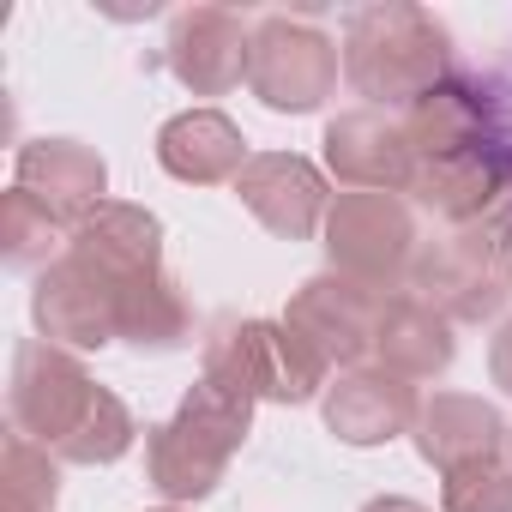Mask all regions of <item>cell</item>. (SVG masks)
Listing matches in <instances>:
<instances>
[{"label": "cell", "mask_w": 512, "mask_h": 512, "mask_svg": "<svg viewBox=\"0 0 512 512\" xmlns=\"http://www.w3.org/2000/svg\"><path fill=\"white\" fill-rule=\"evenodd\" d=\"M344 79L374 109H416L452 79V37L422 7H362L344 19Z\"/></svg>", "instance_id": "7a4b0ae2"}, {"label": "cell", "mask_w": 512, "mask_h": 512, "mask_svg": "<svg viewBox=\"0 0 512 512\" xmlns=\"http://www.w3.org/2000/svg\"><path fill=\"white\" fill-rule=\"evenodd\" d=\"M506 440H512V428L500 422V410L482 398H464V392H434L416 416V452L440 470L470 464V458H500Z\"/></svg>", "instance_id": "2e32d148"}, {"label": "cell", "mask_w": 512, "mask_h": 512, "mask_svg": "<svg viewBox=\"0 0 512 512\" xmlns=\"http://www.w3.org/2000/svg\"><path fill=\"white\" fill-rule=\"evenodd\" d=\"M157 163L175 175V181H235L247 169V145H241V127L217 109H187L175 121H163L157 133Z\"/></svg>", "instance_id": "e0dca14e"}, {"label": "cell", "mask_w": 512, "mask_h": 512, "mask_svg": "<svg viewBox=\"0 0 512 512\" xmlns=\"http://www.w3.org/2000/svg\"><path fill=\"white\" fill-rule=\"evenodd\" d=\"M380 308H386V290H368L344 272H326V278H308L296 290L284 326H296L326 356V368H356L362 356H374Z\"/></svg>", "instance_id": "9c48e42d"}, {"label": "cell", "mask_w": 512, "mask_h": 512, "mask_svg": "<svg viewBox=\"0 0 512 512\" xmlns=\"http://www.w3.org/2000/svg\"><path fill=\"white\" fill-rule=\"evenodd\" d=\"M79 260H91L97 272H109L115 284H139L151 272H163V223L145 205H115L103 199L67 241Z\"/></svg>", "instance_id": "9a60e30c"}, {"label": "cell", "mask_w": 512, "mask_h": 512, "mask_svg": "<svg viewBox=\"0 0 512 512\" xmlns=\"http://www.w3.org/2000/svg\"><path fill=\"white\" fill-rule=\"evenodd\" d=\"M422 404H416V386L392 368H350L332 392H326V428L344 440V446H380V440H398L404 428H416Z\"/></svg>", "instance_id": "5bb4252c"}, {"label": "cell", "mask_w": 512, "mask_h": 512, "mask_svg": "<svg viewBox=\"0 0 512 512\" xmlns=\"http://www.w3.org/2000/svg\"><path fill=\"white\" fill-rule=\"evenodd\" d=\"M326 163L350 193H410L416 175L404 121H386L380 109H350L326 121Z\"/></svg>", "instance_id": "30bf717a"}, {"label": "cell", "mask_w": 512, "mask_h": 512, "mask_svg": "<svg viewBox=\"0 0 512 512\" xmlns=\"http://www.w3.org/2000/svg\"><path fill=\"white\" fill-rule=\"evenodd\" d=\"M362 512H428V506H416V500H404V494H386V500H368Z\"/></svg>", "instance_id": "484cf974"}, {"label": "cell", "mask_w": 512, "mask_h": 512, "mask_svg": "<svg viewBox=\"0 0 512 512\" xmlns=\"http://www.w3.org/2000/svg\"><path fill=\"white\" fill-rule=\"evenodd\" d=\"M0 512H55V494H61V482H55V458L37 446V440H25V434H7V464H0Z\"/></svg>", "instance_id": "7402d4cb"}, {"label": "cell", "mask_w": 512, "mask_h": 512, "mask_svg": "<svg viewBox=\"0 0 512 512\" xmlns=\"http://www.w3.org/2000/svg\"><path fill=\"white\" fill-rule=\"evenodd\" d=\"M103 187H109V169L79 139H37L19 151V193H31L61 229H79L103 205Z\"/></svg>", "instance_id": "4fadbf2b"}, {"label": "cell", "mask_w": 512, "mask_h": 512, "mask_svg": "<svg viewBox=\"0 0 512 512\" xmlns=\"http://www.w3.org/2000/svg\"><path fill=\"white\" fill-rule=\"evenodd\" d=\"M494 181H500V157L482 145V151H464V157H428V163H416L410 199L428 205L434 217L470 229V223H482V211L494 199Z\"/></svg>", "instance_id": "d6986e66"}, {"label": "cell", "mask_w": 512, "mask_h": 512, "mask_svg": "<svg viewBox=\"0 0 512 512\" xmlns=\"http://www.w3.org/2000/svg\"><path fill=\"white\" fill-rule=\"evenodd\" d=\"M488 368H494V386L512 392V320L500 326V338H494V350H488Z\"/></svg>", "instance_id": "d4e9b609"}, {"label": "cell", "mask_w": 512, "mask_h": 512, "mask_svg": "<svg viewBox=\"0 0 512 512\" xmlns=\"http://www.w3.org/2000/svg\"><path fill=\"white\" fill-rule=\"evenodd\" d=\"M247 422H253V398H247L241 386L205 374L169 422L145 428L151 488H157L163 500H205V494L223 482L235 446L247 440Z\"/></svg>", "instance_id": "3957f363"}, {"label": "cell", "mask_w": 512, "mask_h": 512, "mask_svg": "<svg viewBox=\"0 0 512 512\" xmlns=\"http://www.w3.org/2000/svg\"><path fill=\"white\" fill-rule=\"evenodd\" d=\"M247 49H253V37L241 31V13H229V7H187L169 25V73L199 97L241 85Z\"/></svg>", "instance_id": "7c38bea8"}, {"label": "cell", "mask_w": 512, "mask_h": 512, "mask_svg": "<svg viewBox=\"0 0 512 512\" xmlns=\"http://www.w3.org/2000/svg\"><path fill=\"white\" fill-rule=\"evenodd\" d=\"M13 434L37 440L67 464H115L139 428L127 404L91 386V374L67 350H55L49 338H31L13 356Z\"/></svg>", "instance_id": "6da1fadb"}, {"label": "cell", "mask_w": 512, "mask_h": 512, "mask_svg": "<svg viewBox=\"0 0 512 512\" xmlns=\"http://www.w3.org/2000/svg\"><path fill=\"white\" fill-rule=\"evenodd\" d=\"M163 512H175V506H163Z\"/></svg>", "instance_id": "4316f807"}, {"label": "cell", "mask_w": 512, "mask_h": 512, "mask_svg": "<svg viewBox=\"0 0 512 512\" xmlns=\"http://www.w3.org/2000/svg\"><path fill=\"white\" fill-rule=\"evenodd\" d=\"M374 356H380V368H392L404 380H428L452 362V320L440 308H428L422 296H386L380 326H374Z\"/></svg>", "instance_id": "ac0fdd59"}, {"label": "cell", "mask_w": 512, "mask_h": 512, "mask_svg": "<svg viewBox=\"0 0 512 512\" xmlns=\"http://www.w3.org/2000/svg\"><path fill=\"white\" fill-rule=\"evenodd\" d=\"M235 199L284 241H308L326 217V181L296 151H260L235 175Z\"/></svg>", "instance_id": "8fae6325"}, {"label": "cell", "mask_w": 512, "mask_h": 512, "mask_svg": "<svg viewBox=\"0 0 512 512\" xmlns=\"http://www.w3.org/2000/svg\"><path fill=\"white\" fill-rule=\"evenodd\" d=\"M55 217L31 199V193H7V205H0V241H7V260L13 266H37V260H49V247H55Z\"/></svg>", "instance_id": "cb8c5ba5"}, {"label": "cell", "mask_w": 512, "mask_h": 512, "mask_svg": "<svg viewBox=\"0 0 512 512\" xmlns=\"http://www.w3.org/2000/svg\"><path fill=\"white\" fill-rule=\"evenodd\" d=\"M440 506L446 512H512V470L500 458L452 464L446 488H440Z\"/></svg>", "instance_id": "603a6c76"}, {"label": "cell", "mask_w": 512, "mask_h": 512, "mask_svg": "<svg viewBox=\"0 0 512 512\" xmlns=\"http://www.w3.org/2000/svg\"><path fill=\"white\" fill-rule=\"evenodd\" d=\"M121 338L139 350H181L187 344V302L175 290V278L151 272L139 284H127L121 296Z\"/></svg>", "instance_id": "44dd1931"}, {"label": "cell", "mask_w": 512, "mask_h": 512, "mask_svg": "<svg viewBox=\"0 0 512 512\" xmlns=\"http://www.w3.org/2000/svg\"><path fill=\"white\" fill-rule=\"evenodd\" d=\"M121 296H127V284H115L109 272H97L91 260H79L67 247L55 266H43L31 314L55 350L61 344L67 350H103L109 338H121Z\"/></svg>", "instance_id": "ba28073f"}, {"label": "cell", "mask_w": 512, "mask_h": 512, "mask_svg": "<svg viewBox=\"0 0 512 512\" xmlns=\"http://www.w3.org/2000/svg\"><path fill=\"white\" fill-rule=\"evenodd\" d=\"M482 127H488V109H482V97H476L470 85H458V79H446L440 91H428V97L404 115V133H410L416 163L482 151Z\"/></svg>", "instance_id": "ffe728a7"}, {"label": "cell", "mask_w": 512, "mask_h": 512, "mask_svg": "<svg viewBox=\"0 0 512 512\" xmlns=\"http://www.w3.org/2000/svg\"><path fill=\"white\" fill-rule=\"evenodd\" d=\"M247 85H253V97H260L266 109H278V115H308L338 85V43L314 19L272 13V19H260V31H253Z\"/></svg>", "instance_id": "5b68a950"}, {"label": "cell", "mask_w": 512, "mask_h": 512, "mask_svg": "<svg viewBox=\"0 0 512 512\" xmlns=\"http://www.w3.org/2000/svg\"><path fill=\"white\" fill-rule=\"evenodd\" d=\"M205 374L241 386L247 398H272V404H308L326 386V356L284 320H247L229 326L205 350Z\"/></svg>", "instance_id": "277c9868"}, {"label": "cell", "mask_w": 512, "mask_h": 512, "mask_svg": "<svg viewBox=\"0 0 512 512\" xmlns=\"http://www.w3.org/2000/svg\"><path fill=\"white\" fill-rule=\"evenodd\" d=\"M416 290L446 320H488L512 296V253L488 229H458L416 260Z\"/></svg>", "instance_id": "52a82bcc"}, {"label": "cell", "mask_w": 512, "mask_h": 512, "mask_svg": "<svg viewBox=\"0 0 512 512\" xmlns=\"http://www.w3.org/2000/svg\"><path fill=\"white\" fill-rule=\"evenodd\" d=\"M326 247L344 278L392 296V284L416 260V223L398 193H338V205L326 211Z\"/></svg>", "instance_id": "8992f818"}, {"label": "cell", "mask_w": 512, "mask_h": 512, "mask_svg": "<svg viewBox=\"0 0 512 512\" xmlns=\"http://www.w3.org/2000/svg\"><path fill=\"white\" fill-rule=\"evenodd\" d=\"M506 446H512V440H506Z\"/></svg>", "instance_id": "83f0119b"}]
</instances>
